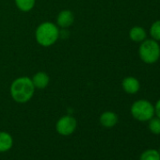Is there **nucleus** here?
Here are the masks:
<instances>
[{
	"label": "nucleus",
	"mask_w": 160,
	"mask_h": 160,
	"mask_svg": "<svg viewBox=\"0 0 160 160\" xmlns=\"http://www.w3.org/2000/svg\"><path fill=\"white\" fill-rule=\"evenodd\" d=\"M35 87L31 78L22 76L16 78L11 86V95L12 99L20 104L28 102L34 94Z\"/></svg>",
	"instance_id": "1"
},
{
	"label": "nucleus",
	"mask_w": 160,
	"mask_h": 160,
	"mask_svg": "<svg viewBox=\"0 0 160 160\" xmlns=\"http://www.w3.org/2000/svg\"><path fill=\"white\" fill-rule=\"evenodd\" d=\"M35 37L37 42L42 46H51L58 41L59 37V30L55 24L51 22H44L37 28Z\"/></svg>",
	"instance_id": "2"
},
{
	"label": "nucleus",
	"mask_w": 160,
	"mask_h": 160,
	"mask_svg": "<svg viewBox=\"0 0 160 160\" xmlns=\"http://www.w3.org/2000/svg\"><path fill=\"white\" fill-rule=\"evenodd\" d=\"M139 57L141 60L147 64L155 63L160 58V46L154 40H144L140 44Z\"/></svg>",
	"instance_id": "3"
},
{
	"label": "nucleus",
	"mask_w": 160,
	"mask_h": 160,
	"mask_svg": "<svg viewBox=\"0 0 160 160\" xmlns=\"http://www.w3.org/2000/svg\"><path fill=\"white\" fill-rule=\"evenodd\" d=\"M131 113L138 121H149L154 115V107L146 100H138L132 105Z\"/></svg>",
	"instance_id": "4"
},
{
	"label": "nucleus",
	"mask_w": 160,
	"mask_h": 160,
	"mask_svg": "<svg viewBox=\"0 0 160 160\" xmlns=\"http://www.w3.org/2000/svg\"><path fill=\"white\" fill-rule=\"evenodd\" d=\"M77 127V122L75 118L71 115H65L58 119L56 123V130L60 136L68 137L72 135Z\"/></svg>",
	"instance_id": "5"
},
{
	"label": "nucleus",
	"mask_w": 160,
	"mask_h": 160,
	"mask_svg": "<svg viewBox=\"0 0 160 160\" xmlns=\"http://www.w3.org/2000/svg\"><path fill=\"white\" fill-rule=\"evenodd\" d=\"M73 21H74V15L71 11H68V10L60 12L57 18L58 26L62 28L71 27L73 24Z\"/></svg>",
	"instance_id": "6"
},
{
	"label": "nucleus",
	"mask_w": 160,
	"mask_h": 160,
	"mask_svg": "<svg viewBox=\"0 0 160 160\" xmlns=\"http://www.w3.org/2000/svg\"><path fill=\"white\" fill-rule=\"evenodd\" d=\"M122 88L124 90L125 92L129 93V94H135L137 93L138 91H139V88H140V84H139V81L133 77V76H128L126 78H124L122 80Z\"/></svg>",
	"instance_id": "7"
},
{
	"label": "nucleus",
	"mask_w": 160,
	"mask_h": 160,
	"mask_svg": "<svg viewBox=\"0 0 160 160\" xmlns=\"http://www.w3.org/2000/svg\"><path fill=\"white\" fill-rule=\"evenodd\" d=\"M100 123L107 128H111L115 126L118 122V116L112 111H106L101 114L99 118Z\"/></svg>",
	"instance_id": "8"
},
{
	"label": "nucleus",
	"mask_w": 160,
	"mask_h": 160,
	"mask_svg": "<svg viewBox=\"0 0 160 160\" xmlns=\"http://www.w3.org/2000/svg\"><path fill=\"white\" fill-rule=\"evenodd\" d=\"M13 146L12 135L5 131H0V152H7Z\"/></svg>",
	"instance_id": "9"
},
{
	"label": "nucleus",
	"mask_w": 160,
	"mask_h": 160,
	"mask_svg": "<svg viewBox=\"0 0 160 160\" xmlns=\"http://www.w3.org/2000/svg\"><path fill=\"white\" fill-rule=\"evenodd\" d=\"M32 83L34 85L35 88L37 89H44L47 87V85L49 84V76L47 73L43 72H39L37 73H35L32 77Z\"/></svg>",
	"instance_id": "10"
},
{
	"label": "nucleus",
	"mask_w": 160,
	"mask_h": 160,
	"mask_svg": "<svg viewBox=\"0 0 160 160\" xmlns=\"http://www.w3.org/2000/svg\"><path fill=\"white\" fill-rule=\"evenodd\" d=\"M147 33L145 29L141 27H134L129 31V37L133 42H141L144 40H146Z\"/></svg>",
	"instance_id": "11"
},
{
	"label": "nucleus",
	"mask_w": 160,
	"mask_h": 160,
	"mask_svg": "<svg viewBox=\"0 0 160 160\" xmlns=\"http://www.w3.org/2000/svg\"><path fill=\"white\" fill-rule=\"evenodd\" d=\"M36 0H15L17 8L22 12H29L33 9Z\"/></svg>",
	"instance_id": "12"
},
{
	"label": "nucleus",
	"mask_w": 160,
	"mask_h": 160,
	"mask_svg": "<svg viewBox=\"0 0 160 160\" xmlns=\"http://www.w3.org/2000/svg\"><path fill=\"white\" fill-rule=\"evenodd\" d=\"M140 160H160V153L155 150H148L141 154Z\"/></svg>",
	"instance_id": "13"
},
{
	"label": "nucleus",
	"mask_w": 160,
	"mask_h": 160,
	"mask_svg": "<svg viewBox=\"0 0 160 160\" xmlns=\"http://www.w3.org/2000/svg\"><path fill=\"white\" fill-rule=\"evenodd\" d=\"M150 34H151L152 40H154L156 42L160 41V20L155 21L152 25V27L150 28Z\"/></svg>",
	"instance_id": "14"
},
{
	"label": "nucleus",
	"mask_w": 160,
	"mask_h": 160,
	"mask_svg": "<svg viewBox=\"0 0 160 160\" xmlns=\"http://www.w3.org/2000/svg\"><path fill=\"white\" fill-rule=\"evenodd\" d=\"M149 128L153 134H160V119H151V122L149 123Z\"/></svg>",
	"instance_id": "15"
},
{
	"label": "nucleus",
	"mask_w": 160,
	"mask_h": 160,
	"mask_svg": "<svg viewBox=\"0 0 160 160\" xmlns=\"http://www.w3.org/2000/svg\"><path fill=\"white\" fill-rule=\"evenodd\" d=\"M154 112L156 113L157 117L160 119V99L157 101L156 105H155V108H154Z\"/></svg>",
	"instance_id": "16"
}]
</instances>
